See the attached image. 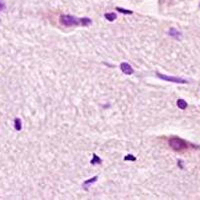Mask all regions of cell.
Wrapping results in <instances>:
<instances>
[{
	"mask_svg": "<svg viewBox=\"0 0 200 200\" xmlns=\"http://www.w3.org/2000/svg\"><path fill=\"white\" fill-rule=\"evenodd\" d=\"M168 35L171 36V37H173V38H175V39H177V40H180L181 37H182V33H181L179 30H177L176 28H173V27L169 29Z\"/></svg>",
	"mask_w": 200,
	"mask_h": 200,
	"instance_id": "5b68a950",
	"label": "cell"
},
{
	"mask_svg": "<svg viewBox=\"0 0 200 200\" xmlns=\"http://www.w3.org/2000/svg\"><path fill=\"white\" fill-rule=\"evenodd\" d=\"M14 127H15L16 131H20L22 129V122L20 118L14 119Z\"/></svg>",
	"mask_w": 200,
	"mask_h": 200,
	"instance_id": "9c48e42d",
	"label": "cell"
},
{
	"mask_svg": "<svg viewBox=\"0 0 200 200\" xmlns=\"http://www.w3.org/2000/svg\"><path fill=\"white\" fill-rule=\"evenodd\" d=\"M4 8H5V4H4V2L2 0H0V11H2Z\"/></svg>",
	"mask_w": 200,
	"mask_h": 200,
	"instance_id": "4fadbf2b",
	"label": "cell"
},
{
	"mask_svg": "<svg viewBox=\"0 0 200 200\" xmlns=\"http://www.w3.org/2000/svg\"><path fill=\"white\" fill-rule=\"evenodd\" d=\"M101 162H102V160H101V158H99V156H97L96 154H93V158L91 159L90 163L92 165H96V164H100Z\"/></svg>",
	"mask_w": 200,
	"mask_h": 200,
	"instance_id": "30bf717a",
	"label": "cell"
},
{
	"mask_svg": "<svg viewBox=\"0 0 200 200\" xmlns=\"http://www.w3.org/2000/svg\"><path fill=\"white\" fill-rule=\"evenodd\" d=\"M120 69L121 71L123 72L124 74H126V75H131V74H133V68L130 66V64H128L127 62H122V63L120 64Z\"/></svg>",
	"mask_w": 200,
	"mask_h": 200,
	"instance_id": "277c9868",
	"label": "cell"
},
{
	"mask_svg": "<svg viewBox=\"0 0 200 200\" xmlns=\"http://www.w3.org/2000/svg\"><path fill=\"white\" fill-rule=\"evenodd\" d=\"M169 146L175 151H182L189 147V143L179 137H171L168 140Z\"/></svg>",
	"mask_w": 200,
	"mask_h": 200,
	"instance_id": "7a4b0ae2",
	"label": "cell"
},
{
	"mask_svg": "<svg viewBox=\"0 0 200 200\" xmlns=\"http://www.w3.org/2000/svg\"><path fill=\"white\" fill-rule=\"evenodd\" d=\"M177 104V107L180 109H182V110H184V109L187 108V106H188V104H187V102L185 101L184 99H178L176 102Z\"/></svg>",
	"mask_w": 200,
	"mask_h": 200,
	"instance_id": "52a82bcc",
	"label": "cell"
},
{
	"mask_svg": "<svg viewBox=\"0 0 200 200\" xmlns=\"http://www.w3.org/2000/svg\"><path fill=\"white\" fill-rule=\"evenodd\" d=\"M123 159H124V161H136V157L132 154H127Z\"/></svg>",
	"mask_w": 200,
	"mask_h": 200,
	"instance_id": "7c38bea8",
	"label": "cell"
},
{
	"mask_svg": "<svg viewBox=\"0 0 200 200\" xmlns=\"http://www.w3.org/2000/svg\"><path fill=\"white\" fill-rule=\"evenodd\" d=\"M98 180V176H94L92 177V178L88 179V180H85L83 183H82V187H83L85 190H88V188H89L90 186H91L93 183H95L96 181Z\"/></svg>",
	"mask_w": 200,
	"mask_h": 200,
	"instance_id": "8992f818",
	"label": "cell"
},
{
	"mask_svg": "<svg viewBox=\"0 0 200 200\" xmlns=\"http://www.w3.org/2000/svg\"><path fill=\"white\" fill-rule=\"evenodd\" d=\"M116 10L118 12H120V13H122V14H132L133 13V11H131V10H127V9H123V8H121V7H116Z\"/></svg>",
	"mask_w": 200,
	"mask_h": 200,
	"instance_id": "8fae6325",
	"label": "cell"
},
{
	"mask_svg": "<svg viewBox=\"0 0 200 200\" xmlns=\"http://www.w3.org/2000/svg\"><path fill=\"white\" fill-rule=\"evenodd\" d=\"M60 22L66 27L71 26H89L91 25L92 20L90 18H77L72 15H62L60 17Z\"/></svg>",
	"mask_w": 200,
	"mask_h": 200,
	"instance_id": "6da1fadb",
	"label": "cell"
},
{
	"mask_svg": "<svg viewBox=\"0 0 200 200\" xmlns=\"http://www.w3.org/2000/svg\"><path fill=\"white\" fill-rule=\"evenodd\" d=\"M104 17L106 18L108 21L112 22V21H114V20L117 18V15H116V13H114V12H111V13H105L104 14Z\"/></svg>",
	"mask_w": 200,
	"mask_h": 200,
	"instance_id": "ba28073f",
	"label": "cell"
},
{
	"mask_svg": "<svg viewBox=\"0 0 200 200\" xmlns=\"http://www.w3.org/2000/svg\"><path fill=\"white\" fill-rule=\"evenodd\" d=\"M156 76L158 78L162 80H165V81H168V82H173V83H177V84H186L188 83L186 79L184 78H181V77H178V76H169V75H164V74H161L159 72L156 73Z\"/></svg>",
	"mask_w": 200,
	"mask_h": 200,
	"instance_id": "3957f363",
	"label": "cell"
}]
</instances>
